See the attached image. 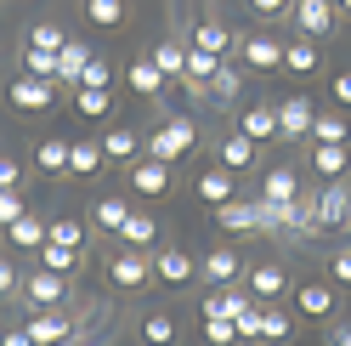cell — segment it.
Masks as SVG:
<instances>
[{"label": "cell", "mask_w": 351, "mask_h": 346, "mask_svg": "<svg viewBox=\"0 0 351 346\" xmlns=\"http://www.w3.org/2000/svg\"><path fill=\"white\" fill-rule=\"evenodd\" d=\"M289 17H295V29H300L306 40L335 34V23H340V12L328 6V0H295V6H289Z\"/></svg>", "instance_id": "cell-11"}, {"label": "cell", "mask_w": 351, "mask_h": 346, "mask_svg": "<svg viewBox=\"0 0 351 346\" xmlns=\"http://www.w3.org/2000/svg\"><path fill=\"white\" fill-rule=\"evenodd\" d=\"M80 85H102V91H108V85H114V69H108L102 57H91V62H85V74H80Z\"/></svg>", "instance_id": "cell-47"}, {"label": "cell", "mask_w": 351, "mask_h": 346, "mask_svg": "<svg viewBox=\"0 0 351 346\" xmlns=\"http://www.w3.org/2000/svg\"><path fill=\"white\" fill-rule=\"evenodd\" d=\"M250 307H261V301L250 295V284H221V290H210L204 295V307H199V318H244Z\"/></svg>", "instance_id": "cell-9"}, {"label": "cell", "mask_w": 351, "mask_h": 346, "mask_svg": "<svg viewBox=\"0 0 351 346\" xmlns=\"http://www.w3.org/2000/svg\"><path fill=\"white\" fill-rule=\"evenodd\" d=\"M193 273H199V262H193L187 250H176V244H165V250H153V278H159V284H170V290H182V284H193Z\"/></svg>", "instance_id": "cell-12"}, {"label": "cell", "mask_w": 351, "mask_h": 346, "mask_svg": "<svg viewBox=\"0 0 351 346\" xmlns=\"http://www.w3.org/2000/svg\"><path fill=\"white\" fill-rule=\"evenodd\" d=\"M17 182H23V165H17V159H6V154H0V187H17Z\"/></svg>", "instance_id": "cell-51"}, {"label": "cell", "mask_w": 351, "mask_h": 346, "mask_svg": "<svg viewBox=\"0 0 351 346\" xmlns=\"http://www.w3.org/2000/svg\"><path fill=\"white\" fill-rule=\"evenodd\" d=\"M255 148H261V142H250L244 131H232V137H221V142H215V165H227L232 176H238V170H255V159H261Z\"/></svg>", "instance_id": "cell-18"}, {"label": "cell", "mask_w": 351, "mask_h": 346, "mask_svg": "<svg viewBox=\"0 0 351 346\" xmlns=\"http://www.w3.org/2000/svg\"><path fill=\"white\" fill-rule=\"evenodd\" d=\"M108 284H114V290H147L153 284V255L136 250V244L114 250V255H108Z\"/></svg>", "instance_id": "cell-3"}, {"label": "cell", "mask_w": 351, "mask_h": 346, "mask_svg": "<svg viewBox=\"0 0 351 346\" xmlns=\"http://www.w3.org/2000/svg\"><path fill=\"white\" fill-rule=\"evenodd\" d=\"M29 335H34V346H51L62 335H91V330H85L69 307H46V312H29Z\"/></svg>", "instance_id": "cell-5"}, {"label": "cell", "mask_w": 351, "mask_h": 346, "mask_svg": "<svg viewBox=\"0 0 351 346\" xmlns=\"http://www.w3.org/2000/svg\"><path fill=\"white\" fill-rule=\"evenodd\" d=\"M283 69L289 74H300V80H312L317 69H323V51H317V40H295V46H283Z\"/></svg>", "instance_id": "cell-26"}, {"label": "cell", "mask_w": 351, "mask_h": 346, "mask_svg": "<svg viewBox=\"0 0 351 346\" xmlns=\"http://www.w3.org/2000/svg\"><path fill=\"white\" fill-rule=\"evenodd\" d=\"M232 97H238V69H227V62H221L215 80H210V102H232Z\"/></svg>", "instance_id": "cell-43"}, {"label": "cell", "mask_w": 351, "mask_h": 346, "mask_svg": "<svg viewBox=\"0 0 351 346\" xmlns=\"http://www.w3.org/2000/svg\"><path fill=\"white\" fill-rule=\"evenodd\" d=\"M328 278H335L340 290H351V244H346V250H335V255H328Z\"/></svg>", "instance_id": "cell-46"}, {"label": "cell", "mask_w": 351, "mask_h": 346, "mask_svg": "<svg viewBox=\"0 0 351 346\" xmlns=\"http://www.w3.org/2000/svg\"><path fill=\"white\" fill-rule=\"evenodd\" d=\"M232 346H250V341H232Z\"/></svg>", "instance_id": "cell-57"}, {"label": "cell", "mask_w": 351, "mask_h": 346, "mask_svg": "<svg viewBox=\"0 0 351 346\" xmlns=\"http://www.w3.org/2000/svg\"><path fill=\"white\" fill-rule=\"evenodd\" d=\"M23 74H34V80H51V85H57V51L23 46Z\"/></svg>", "instance_id": "cell-40"}, {"label": "cell", "mask_w": 351, "mask_h": 346, "mask_svg": "<svg viewBox=\"0 0 351 346\" xmlns=\"http://www.w3.org/2000/svg\"><path fill=\"white\" fill-rule=\"evenodd\" d=\"M23 210H29V205H23V193H17V187H0V227H12Z\"/></svg>", "instance_id": "cell-45"}, {"label": "cell", "mask_w": 351, "mask_h": 346, "mask_svg": "<svg viewBox=\"0 0 351 346\" xmlns=\"http://www.w3.org/2000/svg\"><path fill=\"white\" fill-rule=\"evenodd\" d=\"M17 284H23V278H17V267L0 255V295H17Z\"/></svg>", "instance_id": "cell-50"}, {"label": "cell", "mask_w": 351, "mask_h": 346, "mask_svg": "<svg viewBox=\"0 0 351 346\" xmlns=\"http://www.w3.org/2000/svg\"><path fill=\"white\" fill-rule=\"evenodd\" d=\"M62 40H69V34H62L57 23H34L23 46H40V51H62Z\"/></svg>", "instance_id": "cell-42"}, {"label": "cell", "mask_w": 351, "mask_h": 346, "mask_svg": "<svg viewBox=\"0 0 351 346\" xmlns=\"http://www.w3.org/2000/svg\"><path fill=\"white\" fill-rule=\"evenodd\" d=\"M300 193V170L295 165H272L267 176H261V199H278V205H289Z\"/></svg>", "instance_id": "cell-24"}, {"label": "cell", "mask_w": 351, "mask_h": 346, "mask_svg": "<svg viewBox=\"0 0 351 346\" xmlns=\"http://www.w3.org/2000/svg\"><path fill=\"white\" fill-rule=\"evenodd\" d=\"M255 233H289V239H295V210L255 193Z\"/></svg>", "instance_id": "cell-23"}, {"label": "cell", "mask_w": 351, "mask_h": 346, "mask_svg": "<svg viewBox=\"0 0 351 346\" xmlns=\"http://www.w3.org/2000/svg\"><path fill=\"white\" fill-rule=\"evenodd\" d=\"M91 57L97 51L85 46V40H62V51H57V85H80V74H85Z\"/></svg>", "instance_id": "cell-22"}, {"label": "cell", "mask_w": 351, "mask_h": 346, "mask_svg": "<svg viewBox=\"0 0 351 346\" xmlns=\"http://www.w3.org/2000/svg\"><path fill=\"white\" fill-rule=\"evenodd\" d=\"M119 239H125V244H136V250H153V244H159V222H153L147 210H130V216H125V227H119Z\"/></svg>", "instance_id": "cell-32"}, {"label": "cell", "mask_w": 351, "mask_h": 346, "mask_svg": "<svg viewBox=\"0 0 351 346\" xmlns=\"http://www.w3.org/2000/svg\"><path fill=\"white\" fill-rule=\"evenodd\" d=\"M108 108H114V91H102V85H74V114L80 119H108Z\"/></svg>", "instance_id": "cell-33"}, {"label": "cell", "mask_w": 351, "mask_h": 346, "mask_svg": "<svg viewBox=\"0 0 351 346\" xmlns=\"http://www.w3.org/2000/svg\"><path fill=\"white\" fill-rule=\"evenodd\" d=\"M46 239H57V244H74V250H85V227L74 222V216H57V222L46 227Z\"/></svg>", "instance_id": "cell-41"}, {"label": "cell", "mask_w": 351, "mask_h": 346, "mask_svg": "<svg viewBox=\"0 0 351 346\" xmlns=\"http://www.w3.org/2000/svg\"><path fill=\"white\" fill-rule=\"evenodd\" d=\"M306 142H351V125H346V114H335V108H317L312 137H306Z\"/></svg>", "instance_id": "cell-35"}, {"label": "cell", "mask_w": 351, "mask_h": 346, "mask_svg": "<svg viewBox=\"0 0 351 346\" xmlns=\"http://www.w3.org/2000/svg\"><path fill=\"white\" fill-rule=\"evenodd\" d=\"M170 170H176V165L153 159V154L130 159V193H142V199H165V193H170Z\"/></svg>", "instance_id": "cell-10"}, {"label": "cell", "mask_w": 351, "mask_h": 346, "mask_svg": "<svg viewBox=\"0 0 351 346\" xmlns=\"http://www.w3.org/2000/svg\"><path fill=\"white\" fill-rule=\"evenodd\" d=\"M147 57L165 69V80H182V74H187V46H182V40H159Z\"/></svg>", "instance_id": "cell-37"}, {"label": "cell", "mask_w": 351, "mask_h": 346, "mask_svg": "<svg viewBox=\"0 0 351 346\" xmlns=\"http://www.w3.org/2000/svg\"><path fill=\"white\" fill-rule=\"evenodd\" d=\"M238 131H244L250 142H278V102H255L238 114Z\"/></svg>", "instance_id": "cell-19"}, {"label": "cell", "mask_w": 351, "mask_h": 346, "mask_svg": "<svg viewBox=\"0 0 351 346\" xmlns=\"http://www.w3.org/2000/svg\"><path fill=\"white\" fill-rule=\"evenodd\" d=\"M193 142H199V125H193L187 114H176V119H165L153 137H142V154L176 165V159H187V154H193Z\"/></svg>", "instance_id": "cell-1"}, {"label": "cell", "mask_w": 351, "mask_h": 346, "mask_svg": "<svg viewBox=\"0 0 351 346\" xmlns=\"http://www.w3.org/2000/svg\"><path fill=\"white\" fill-rule=\"evenodd\" d=\"M80 346H108V341H102V335H97V330H91V335H85V341H80Z\"/></svg>", "instance_id": "cell-55"}, {"label": "cell", "mask_w": 351, "mask_h": 346, "mask_svg": "<svg viewBox=\"0 0 351 346\" xmlns=\"http://www.w3.org/2000/svg\"><path fill=\"white\" fill-rule=\"evenodd\" d=\"M227 57H215V51H199V46H187V74H182V85H187V97H210V80H215V69H221Z\"/></svg>", "instance_id": "cell-15"}, {"label": "cell", "mask_w": 351, "mask_h": 346, "mask_svg": "<svg viewBox=\"0 0 351 346\" xmlns=\"http://www.w3.org/2000/svg\"><path fill=\"white\" fill-rule=\"evenodd\" d=\"M85 23H97V29H125V0H85Z\"/></svg>", "instance_id": "cell-38"}, {"label": "cell", "mask_w": 351, "mask_h": 346, "mask_svg": "<svg viewBox=\"0 0 351 346\" xmlns=\"http://www.w3.org/2000/svg\"><path fill=\"white\" fill-rule=\"evenodd\" d=\"M6 102L17 108V114H46V108L57 102V85L51 80H34V74H17L6 85Z\"/></svg>", "instance_id": "cell-7"}, {"label": "cell", "mask_w": 351, "mask_h": 346, "mask_svg": "<svg viewBox=\"0 0 351 346\" xmlns=\"http://www.w3.org/2000/svg\"><path fill=\"white\" fill-rule=\"evenodd\" d=\"M34 170H40V176H69V142L46 137V142L34 148Z\"/></svg>", "instance_id": "cell-31"}, {"label": "cell", "mask_w": 351, "mask_h": 346, "mask_svg": "<svg viewBox=\"0 0 351 346\" xmlns=\"http://www.w3.org/2000/svg\"><path fill=\"white\" fill-rule=\"evenodd\" d=\"M328 102H346V108H351V69L328 74Z\"/></svg>", "instance_id": "cell-48"}, {"label": "cell", "mask_w": 351, "mask_h": 346, "mask_svg": "<svg viewBox=\"0 0 351 346\" xmlns=\"http://www.w3.org/2000/svg\"><path fill=\"white\" fill-rule=\"evenodd\" d=\"M0 346H34V335H29V323H23V330H0Z\"/></svg>", "instance_id": "cell-52"}, {"label": "cell", "mask_w": 351, "mask_h": 346, "mask_svg": "<svg viewBox=\"0 0 351 346\" xmlns=\"http://www.w3.org/2000/svg\"><path fill=\"white\" fill-rule=\"evenodd\" d=\"M125 216H130V205L119 199V193H102V199H97V210H91V222H97L102 233H114V239H119V227H125Z\"/></svg>", "instance_id": "cell-36"}, {"label": "cell", "mask_w": 351, "mask_h": 346, "mask_svg": "<svg viewBox=\"0 0 351 346\" xmlns=\"http://www.w3.org/2000/svg\"><path fill=\"white\" fill-rule=\"evenodd\" d=\"M340 307V284L335 278H306V284L295 290V312L300 318H335Z\"/></svg>", "instance_id": "cell-8"}, {"label": "cell", "mask_w": 351, "mask_h": 346, "mask_svg": "<svg viewBox=\"0 0 351 346\" xmlns=\"http://www.w3.org/2000/svg\"><path fill=\"white\" fill-rule=\"evenodd\" d=\"M244 278H250V295L261 301V307H267V301H278L283 290H289V273H283L278 262H267V267H250Z\"/></svg>", "instance_id": "cell-20"}, {"label": "cell", "mask_w": 351, "mask_h": 346, "mask_svg": "<svg viewBox=\"0 0 351 346\" xmlns=\"http://www.w3.org/2000/svg\"><path fill=\"white\" fill-rule=\"evenodd\" d=\"M238 57H244V69L250 74H278L283 69V46L272 34H250V40H238Z\"/></svg>", "instance_id": "cell-13"}, {"label": "cell", "mask_w": 351, "mask_h": 346, "mask_svg": "<svg viewBox=\"0 0 351 346\" xmlns=\"http://www.w3.org/2000/svg\"><path fill=\"white\" fill-rule=\"evenodd\" d=\"M204 341L210 346H232L238 341V323L232 318H204Z\"/></svg>", "instance_id": "cell-44"}, {"label": "cell", "mask_w": 351, "mask_h": 346, "mask_svg": "<svg viewBox=\"0 0 351 346\" xmlns=\"http://www.w3.org/2000/svg\"><path fill=\"white\" fill-rule=\"evenodd\" d=\"M250 6H255V17H289L295 0H250Z\"/></svg>", "instance_id": "cell-49"}, {"label": "cell", "mask_w": 351, "mask_h": 346, "mask_svg": "<svg viewBox=\"0 0 351 346\" xmlns=\"http://www.w3.org/2000/svg\"><path fill=\"white\" fill-rule=\"evenodd\" d=\"M312 119H317L312 97H278V142H306Z\"/></svg>", "instance_id": "cell-6"}, {"label": "cell", "mask_w": 351, "mask_h": 346, "mask_svg": "<svg viewBox=\"0 0 351 346\" xmlns=\"http://www.w3.org/2000/svg\"><path fill=\"white\" fill-rule=\"evenodd\" d=\"M187 46L227 57V51H232V34H227V23H221V17H199V23H193V34H187Z\"/></svg>", "instance_id": "cell-21"}, {"label": "cell", "mask_w": 351, "mask_h": 346, "mask_svg": "<svg viewBox=\"0 0 351 346\" xmlns=\"http://www.w3.org/2000/svg\"><path fill=\"white\" fill-rule=\"evenodd\" d=\"M328 346H351V323H340V330H328Z\"/></svg>", "instance_id": "cell-53"}, {"label": "cell", "mask_w": 351, "mask_h": 346, "mask_svg": "<svg viewBox=\"0 0 351 346\" xmlns=\"http://www.w3.org/2000/svg\"><path fill=\"white\" fill-rule=\"evenodd\" d=\"M193 193H199V199L215 210V205L238 199V176H232L227 165H210V170H199V176H193Z\"/></svg>", "instance_id": "cell-14"}, {"label": "cell", "mask_w": 351, "mask_h": 346, "mask_svg": "<svg viewBox=\"0 0 351 346\" xmlns=\"http://www.w3.org/2000/svg\"><path fill=\"white\" fill-rule=\"evenodd\" d=\"M312 205H317V227L323 233H346L351 227V187L346 182H323L312 193Z\"/></svg>", "instance_id": "cell-4"}, {"label": "cell", "mask_w": 351, "mask_h": 346, "mask_svg": "<svg viewBox=\"0 0 351 346\" xmlns=\"http://www.w3.org/2000/svg\"><path fill=\"white\" fill-rule=\"evenodd\" d=\"M69 278H62V273H51V267H40L34 262V273L23 278V284H17V301H23V307L29 312H46V307H69Z\"/></svg>", "instance_id": "cell-2"}, {"label": "cell", "mask_w": 351, "mask_h": 346, "mask_svg": "<svg viewBox=\"0 0 351 346\" xmlns=\"http://www.w3.org/2000/svg\"><path fill=\"white\" fill-rule=\"evenodd\" d=\"M215 227H221V233H255V199H227V205H215Z\"/></svg>", "instance_id": "cell-30"}, {"label": "cell", "mask_w": 351, "mask_h": 346, "mask_svg": "<svg viewBox=\"0 0 351 346\" xmlns=\"http://www.w3.org/2000/svg\"><path fill=\"white\" fill-rule=\"evenodd\" d=\"M306 148H312V170H317L323 182H340L346 170H351V148L346 142H306Z\"/></svg>", "instance_id": "cell-17"}, {"label": "cell", "mask_w": 351, "mask_h": 346, "mask_svg": "<svg viewBox=\"0 0 351 346\" xmlns=\"http://www.w3.org/2000/svg\"><path fill=\"white\" fill-rule=\"evenodd\" d=\"M125 85H130L136 97H159V91H165V69H159L153 57H136V62L125 69Z\"/></svg>", "instance_id": "cell-25"}, {"label": "cell", "mask_w": 351, "mask_h": 346, "mask_svg": "<svg viewBox=\"0 0 351 346\" xmlns=\"http://www.w3.org/2000/svg\"><path fill=\"white\" fill-rule=\"evenodd\" d=\"M199 273L210 278L215 290H221V284H238V278H244V255H238L232 244H215V250L204 255V262H199Z\"/></svg>", "instance_id": "cell-16"}, {"label": "cell", "mask_w": 351, "mask_h": 346, "mask_svg": "<svg viewBox=\"0 0 351 346\" xmlns=\"http://www.w3.org/2000/svg\"><path fill=\"white\" fill-rule=\"evenodd\" d=\"M34 255H40V267H51V273H62V278H74V273H80V262H85V250H74V244H57V239H46Z\"/></svg>", "instance_id": "cell-29"}, {"label": "cell", "mask_w": 351, "mask_h": 346, "mask_svg": "<svg viewBox=\"0 0 351 346\" xmlns=\"http://www.w3.org/2000/svg\"><path fill=\"white\" fill-rule=\"evenodd\" d=\"M80 341H85V335H62V341H51V346H80Z\"/></svg>", "instance_id": "cell-54"}, {"label": "cell", "mask_w": 351, "mask_h": 346, "mask_svg": "<svg viewBox=\"0 0 351 346\" xmlns=\"http://www.w3.org/2000/svg\"><path fill=\"white\" fill-rule=\"evenodd\" d=\"M176 318L170 312H153V318H142V346H176Z\"/></svg>", "instance_id": "cell-39"}, {"label": "cell", "mask_w": 351, "mask_h": 346, "mask_svg": "<svg viewBox=\"0 0 351 346\" xmlns=\"http://www.w3.org/2000/svg\"><path fill=\"white\" fill-rule=\"evenodd\" d=\"M46 227H51V222H40V216H29V210H23V216H17V222L6 227V239H12L17 250H40V244H46Z\"/></svg>", "instance_id": "cell-34"}, {"label": "cell", "mask_w": 351, "mask_h": 346, "mask_svg": "<svg viewBox=\"0 0 351 346\" xmlns=\"http://www.w3.org/2000/svg\"><path fill=\"white\" fill-rule=\"evenodd\" d=\"M102 154L114 165H130V159H142V137L130 125H114V131H102Z\"/></svg>", "instance_id": "cell-27"}, {"label": "cell", "mask_w": 351, "mask_h": 346, "mask_svg": "<svg viewBox=\"0 0 351 346\" xmlns=\"http://www.w3.org/2000/svg\"><path fill=\"white\" fill-rule=\"evenodd\" d=\"M108 165V154H102V142H69V176H80V182H91L97 170Z\"/></svg>", "instance_id": "cell-28"}, {"label": "cell", "mask_w": 351, "mask_h": 346, "mask_svg": "<svg viewBox=\"0 0 351 346\" xmlns=\"http://www.w3.org/2000/svg\"><path fill=\"white\" fill-rule=\"evenodd\" d=\"M340 12H351V0H340Z\"/></svg>", "instance_id": "cell-56"}]
</instances>
